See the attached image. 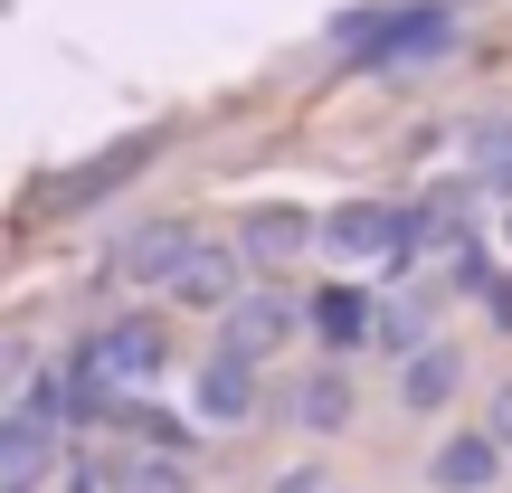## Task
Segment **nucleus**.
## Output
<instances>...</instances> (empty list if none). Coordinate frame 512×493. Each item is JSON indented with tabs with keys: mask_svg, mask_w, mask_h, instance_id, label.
Instances as JSON below:
<instances>
[{
	"mask_svg": "<svg viewBox=\"0 0 512 493\" xmlns=\"http://www.w3.org/2000/svg\"><path fill=\"white\" fill-rule=\"evenodd\" d=\"M427 475H437V493H484L503 475V446L494 437H446L437 456H427Z\"/></svg>",
	"mask_w": 512,
	"mask_h": 493,
	"instance_id": "12",
	"label": "nucleus"
},
{
	"mask_svg": "<svg viewBox=\"0 0 512 493\" xmlns=\"http://www.w3.org/2000/svg\"><path fill=\"white\" fill-rule=\"evenodd\" d=\"M294 332H304V304H285V294H238V304L219 313V351L228 361H275Z\"/></svg>",
	"mask_w": 512,
	"mask_h": 493,
	"instance_id": "2",
	"label": "nucleus"
},
{
	"mask_svg": "<svg viewBox=\"0 0 512 493\" xmlns=\"http://www.w3.org/2000/svg\"><path fill=\"white\" fill-rule=\"evenodd\" d=\"M484 437H494V446H512V380L494 389V418H484Z\"/></svg>",
	"mask_w": 512,
	"mask_h": 493,
	"instance_id": "18",
	"label": "nucleus"
},
{
	"mask_svg": "<svg viewBox=\"0 0 512 493\" xmlns=\"http://www.w3.org/2000/svg\"><path fill=\"white\" fill-rule=\"evenodd\" d=\"M152 162V143H124V152H105V162H95V171H76V181H57V200H95V190H105V181H133V171H143Z\"/></svg>",
	"mask_w": 512,
	"mask_h": 493,
	"instance_id": "15",
	"label": "nucleus"
},
{
	"mask_svg": "<svg viewBox=\"0 0 512 493\" xmlns=\"http://www.w3.org/2000/svg\"><path fill=\"white\" fill-rule=\"evenodd\" d=\"M484 313H494V323L512 332V275H484Z\"/></svg>",
	"mask_w": 512,
	"mask_h": 493,
	"instance_id": "17",
	"label": "nucleus"
},
{
	"mask_svg": "<svg viewBox=\"0 0 512 493\" xmlns=\"http://www.w3.org/2000/svg\"><path fill=\"white\" fill-rule=\"evenodd\" d=\"M294 418H304V427H342L351 418V380H342V370H313V380L294 389Z\"/></svg>",
	"mask_w": 512,
	"mask_h": 493,
	"instance_id": "14",
	"label": "nucleus"
},
{
	"mask_svg": "<svg viewBox=\"0 0 512 493\" xmlns=\"http://www.w3.org/2000/svg\"><path fill=\"white\" fill-rule=\"evenodd\" d=\"M446 38H456V19H446L437 0H418V10H351L342 29H332V48H342L351 67H408V57H437Z\"/></svg>",
	"mask_w": 512,
	"mask_h": 493,
	"instance_id": "1",
	"label": "nucleus"
},
{
	"mask_svg": "<svg viewBox=\"0 0 512 493\" xmlns=\"http://www.w3.org/2000/svg\"><path fill=\"white\" fill-rule=\"evenodd\" d=\"M57 427H67V418H57V408H29V399H19L10 418H0V493H29L38 475H48Z\"/></svg>",
	"mask_w": 512,
	"mask_h": 493,
	"instance_id": "3",
	"label": "nucleus"
},
{
	"mask_svg": "<svg viewBox=\"0 0 512 493\" xmlns=\"http://www.w3.org/2000/svg\"><path fill=\"white\" fill-rule=\"evenodd\" d=\"M114 418H124L133 437H152V446H190V427H181V418H162V408H143V399H114Z\"/></svg>",
	"mask_w": 512,
	"mask_h": 493,
	"instance_id": "16",
	"label": "nucleus"
},
{
	"mask_svg": "<svg viewBox=\"0 0 512 493\" xmlns=\"http://www.w3.org/2000/svg\"><path fill=\"white\" fill-rule=\"evenodd\" d=\"M313 247V219H304V209H247V219H238V266H294V256H304Z\"/></svg>",
	"mask_w": 512,
	"mask_h": 493,
	"instance_id": "7",
	"label": "nucleus"
},
{
	"mask_svg": "<svg viewBox=\"0 0 512 493\" xmlns=\"http://www.w3.org/2000/svg\"><path fill=\"white\" fill-rule=\"evenodd\" d=\"M190 247H200V238H190L181 219H152V228H133V238L114 247V275H124V285H171Z\"/></svg>",
	"mask_w": 512,
	"mask_h": 493,
	"instance_id": "6",
	"label": "nucleus"
},
{
	"mask_svg": "<svg viewBox=\"0 0 512 493\" xmlns=\"http://www.w3.org/2000/svg\"><path fill=\"white\" fill-rule=\"evenodd\" d=\"M275 493H313V475H285V484H275Z\"/></svg>",
	"mask_w": 512,
	"mask_h": 493,
	"instance_id": "20",
	"label": "nucleus"
},
{
	"mask_svg": "<svg viewBox=\"0 0 512 493\" xmlns=\"http://www.w3.org/2000/svg\"><path fill=\"white\" fill-rule=\"evenodd\" d=\"M10 370H29V342H0V380H10Z\"/></svg>",
	"mask_w": 512,
	"mask_h": 493,
	"instance_id": "19",
	"label": "nucleus"
},
{
	"mask_svg": "<svg viewBox=\"0 0 512 493\" xmlns=\"http://www.w3.org/2000/svg\"><path fill=\"white\" fill-rule=\"evenodd\" d=\"M190 418H200V427H247V418H256V361L209 351L200 380H190Z\"/></svg>",
	"mask_w": 512,
	"mask_h": 493,
	"instance_id": "5",
	"label": "nucleus"
},
{
	"mask_svg": "<svg viewBox=\"0 0 512 493\" xmlns=\"http://www.w3.org/2000/svg\"><path fill=\"white\" fill-rule=\"evenodd\" d=\"M370 342H389V351L437 342V294H399V304H380V332H370Z\"/></svg>",
	"mask_w": 512,
	"mask_h": 493,
	"instance_id": "13",
	"label": "nucleus"
},
{
	"mask_svg": "<svg viewBox=\"0 0 512 493\" xmlns=\"http://www.w3.org/2000/svg\"><path fill=\"white\" fill-rule=\"evenodd\" d=\"M238 275H247V266H238V247H190V256H181V275H171V294H181L190 313H228V304L247 294Z\"/></svg>",
	"mask_w": 512,
	"mask_h": 493,
	"instance_id": "9",
	"label": "nucleus"
},
{
	"mask_svg": "<svg viewBox=\"0 0 512 493\" xmlns=\"http://www.w3.org/2000/svg\"><path fill=\"white\" fill-rule=\"evenodd\" d=\"M95 493H190V475L171 456H143V446H124V456H95L86 465Z\"/></svg>",
	"mask_w": 512,
	"mask_h": 493,
	"instance_id": "11",
	"label": "nucleus"
},
{
	"mask_svg": "<svg viewBox=\"0 0 512 493\" xmlns=\"http://www.w3.org/2000/svg\"><path fill=\"white\" fill-rule=\"evenodd\" d=\"M503 238H512V209H503Z\"/></svg>",
	"mask_w": 512,
	"mask_h": 493,
	"instance_id": "22",
	"label": "nucleus"
},
{
	"mask_svg": "<svg viewBox=\"0 0 512 493\" xmlns=\"http://www.w3.org/2000/svg\"><path fill=\"white\" fill-rule=\"evenodd\" d=\"M456 380H465V351L456 342H418L399 361V399L408 408H446V399H456Z\"/></svg>",
	"mask_w": 512,
	"mask_h": 493,
	"instance_id": "10",
	"label": "nucleus"
},
{
	"mask_svg": "<svg viewBox=\"0 0 512 493\" xmlns=\"http://www.w3.org/2000/svg\"><path fill=\"white\" fill-rule=\"evenodd\" d=\"M67 493H95V475H86V465H76V484H67Z\"/></svg>",
	"mask_w": 512,
	"mask_h": 493,
	"instance_id": "21",
	"label": "nucleus"
},
{
	"mask_svg": "<svg viewBox=\"0 0 512 493\" xmlns=\"http://www.w3.org/2000/svg\"><path fill=\"white\" fill-rule=\"evenodd\" d=\"M313 238L342 256V266H370V256H399V209H389V200H342Z\"/></svg>",
	"mask_w": 512,
	"mask_h": 493,
	"instance_id": "4",
	"label": "nucleus"
},
{
	"mask_svg": "<svg viewBox=\"0 0 512 493\" xmlns=\"http://www.w3.org/2000/svg\"><path fill=\"white\" fill-rule=\"evenodd\" d=\"M304 323L323 332L332 351H361L370 332H380V294H361V285H323V294H304Z\"/></svg>",
	"mask_w": 512,
	"mask_h": 493,
	"instance_id": "8",
	"label": "nucleus"
}]
</instances>
